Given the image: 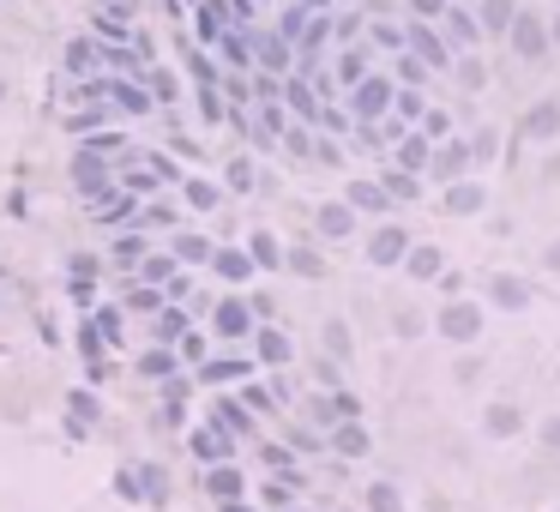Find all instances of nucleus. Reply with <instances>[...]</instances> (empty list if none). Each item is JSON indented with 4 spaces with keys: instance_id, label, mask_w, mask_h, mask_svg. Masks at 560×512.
I'll return each mask as SVG.
<instances>
[{
    "instance_id": "1",
    "label": "nucleus",
    "mask_w": 560,
    "mask_h": 512,
    "mask_svg": "<svg viewBox=\"0 0 560 512\" xmlns=\"http://www.w3.org/2000/svg\"><path fill=\"white\" fill-rule=\"evenodd\" d=\"M483 302H464V296H458V302H446L440 308V320H434V332H440L446 344H476L483 338Z\"/></svg>"
},
{
    "instance_id": "2",
    "label": "nucleus",
    "mask_w": 560,
    "mask_h": 512,
    "mask_svg": "<svg viewBox=\"0 0 560 512\" xmlns=\"http://www.w3.org/2000/svg\"><path fill=\"white\" fill-rule=\"evenodd\" d=\"M253 320H260V308H253V296H223L217 308H211V338H253Z\"/></svg>"
},
{
    "instance_id": "3",
    "label": "nucleus",
    "mask_w": 560,
    "mask_h": 512,
    "mask_svg": "<svg viewBox=\"0 0 560 512\" xmlns=\"http://www.w3.org/2000/svg\"><path fill=\"white\" fill-rule=\"evenodd\" d=\"M410 248H416V241H410L405 224H374V236H368V265H374V272H386V265H405Z\"/></svg>"
},
{
    "instance_id": "4",
    "label": "nucleus",
    "mask_w": 560,
    "mask_h": 512,
    "mask_svg": "<svg viewBox=\"0 0 560 512\" xmlns=\"http://www.w3.org/2000/svg\"><path fill=\"white\" fill-rule=\"evenodd\" d=\"M356 224H362V211H356L350 199H326V205L313 211V236L320 241H350Z\"/></svg>"
},
{
    "instance_id": "5",
    "label": "nucleus",
    "mask_w": 560,
    "mask_h": 512,
    "mask_svg": "<svg viewBox=\"0 0 560 512\" xmlns=\"http://www.w3.org/2000/svg\"><path fill=\"white\" fill-rule=\"evenodd\" d=\"M211 272H217L229 289H241L253 272H260V260H253L248 248H217V253H211Z\"/></svg>"
},
{
    "instance_id": "6",
    "label": "nucleus",
    "mask_w": 560,
    "mask_h": 512,
    "mask_svg": "<svg viewBox=\"0 0 560 512\" xmlns=\"http://www.w3.org/2000/svg\"><path fill=\"white\" fill-rule=\"evenodd\" d=\"M470 163H476V151H470L464 139H452V145H434V163H428V175H440V182H458V175H470Z\"/></svg>"
},
{
    "instance_id": "7",
    "label": "nucleus",
    "mask_w": 560,
    "mask_h": 512,
    "mask_svg": "<svg viewBox=\"0 0 560 512\" xmlns=\"http://www.w3.org/2000/svg\"><path fill=\"white\" fill-rule=\"evenodd\" d=\"M488 302L507 308V314H519V308H531V284H524L519 272H495L488 277Z\"/></svg>"
},
{
    "instance_id": "8",
    "label": "nucleus",
    "mask_w": 560,
    "mask_h": 512,
    "mask_svg": "<svg viewBox=\"0 0 560 512\" xmlns=\"http://www.w3.org/2000/svg\"><path fill=\"white\" fill-rule=\"evenodd\" d=\"M483 205H488V187L483 182H470V175L446 182V211H452V217H476Z\"/></svg>"
},
{
    "instance_id": "9",
    "label": "nucleus",
    "mask_w": 560,
    "mask_h": 512,
    "mask_svg": "<svg viewBox=\"0 0 560 512\" xmlns=\"http://www.w3.org/2000/svg\"><path fill=\"white\" fill-rule=\"evenodd\" d=\"M253 350H260L265 369H289L296 344H289V332H277V326H265V320H260V332H253Z\"/></svg>"
},
{
    "instance_id": "10",
    "label": "nucleus",
    "mask_w": 560,
    "mask_h": 512,
    "mask_svg": "<svg viewBox=\"0 0 560 512\" xmlns=\"http://www.w3.org/2000/svg\"><path fill=\"white\" fill-rule=\"evenodd\" d=\"M211 422H217V428H229L235 440H253V404H248L241 392H235V398H217V416H211Z\"/></svg>"
},
{
    "instance_id": "11",
    "label": "nucleus",
    "mask_w": 560,
    "mask_h": 512,
    "mask_svg": "<svg viewBox=\"0 0 560 512\" xmlns=\"http://www.w3.org/2000/svg\"><path fill=\"white\" fill-rule=\"evenodd\" d=\"M519 428H524V410L519 404H488L483 410V434H488V440H512Z\"/></svg>"
},
{
    "instance_id": "12",
    "label": "nucleus",
    "mask_w": 560,
    "mask_h": 512,
    "mask_svg": "<svg viewBox=\"0 0 560 512\" xmlns=\"http://www.w3.org/2000/svg\"><path fill=\"white\" fill-rule=\"evenodd\" d=\"M344 199H350L356 211H374V217H386V211L398 205V199L386 193V182H350V193H344Z\"/></svg>"
},
{
    "instance_id": "13",
    "label": "nucleus",
    "mask_w": 560,
    "mask_h": 512,
    "mask_svg": "<svg viewBox=\"0 0 560 512\" xmlns=\"http://www.w3.org/2000/svg\"><path fill=\"white\" fill-rule=\"evenodd\" d=\"M248 253H253V260H260V272H284V253H289V248H284V241H277L272 229L260 224V229H253V236H248Z\"/></svg>"
},
{
    "instance_id": "14",
    "label": "nucleus",
    "mask_w": 560,
    "mask_h": 512,
    "mask_svg": "<svg viewBox=\"0 0 560 512\" xmlns=\"http://www.w3.org/2000/svg\"><path fill=\"white\" fill-rule=\"evenodd\" d=\"M405 272L416 277V284H428V277H440V272H446V253H440V248H428V241H416V248L405 253Z\"/></svg>"
},
{
    "instance_id": "15",
    "label": "nucleus",
    "mask_w": 560,
    "mask_h": 512,
    "mask_svg": "<svg viewBox=\"0 0 560 512\" xmlns=\"http://www.w3.org/2000/svg\"><path fill=\"white\" fill-rule=\"evenodd\" d=\"M524 139H536V145L560 139V103H536L531 115H524Z\"/></svg>"
},
{
    "instance_id": "16",
    "label": "nucleus",
    "mask_w": 560,
    "mask_h": 512,
    "mask_svg": "<svg viewBox=\"0 0 560 512\" xmlns=\"http://www.w3.org/2000/svg\"><path fill=\"white\" fill-rule=\"evenodd\" d=\"M194 452H199V459H229V452H235V434L217 428V422H211V428H194Z\"/></svg>"
},
{
    "instance_id": "17",
    "label": "nucleus",
    "mask_w": 560,
    "mask_h": 512,
    "mask_svg": "<svg viewBox=\"0 0 560 512\" xmlns=\"http://www.w3.org/2000/svg\"><path fill=\"white\" fill-rule=\"evenodd\" d=\"M332 452H344V459H362L368 452V428L356 416H344L338 428H332Z\"/></svg>"
},
{
    "instance_id": "18",
    "label": "nucleus",
    "mask_w": 560,
    "mask_h": 512,
    "mask_svg": "<svg viewBox=\"0 0 560 512\" xmlns=\"http://www.w3.org/2000/svg\"><path fill=\"white\" fill-rule=\"evenodd\" d=\"M284 272H296V277H326V253H320V248H301V241H289Z\"/></svg>"
},
{
    "instance_id": "19",
    "label": "nucleus",
    "mask_w": 560,
    "mask_h": 512,
    "mask_svg": "<svg viewBox=\"0 0 560 512\" xmlns=\"http://www.w3.org/2000/svg\"><path fill=\"white\" fill-rule=\"evenodd\" d=\"M182 205L187 211H217L223 205V187L217 182H182Z\"/></svg>"
},
{
    "instance_id": "20",
    "label": "nucleus",
    "mask_w": 560,
    "mask_h": 512,
    "mask_svg": "<svg viewBox=\"0 0 560 512\" xmlns=\"http://www.w3.org/2000/svg\"><path fill=\"white\" fill-rule=\"evenodd\" d=\"M182 332H187V314H182V308H157L151 344H182Z\"/></svg>"
},
{
    "instance_id": "21",
    "label": "nucleus",
    "mask_w": 560,
    "mask_h": 512,
    "mask_svg": "<svg viewBox=\"0 0 560 512\" xmlns=\"http://www.w3.org/2000/svg\"><path fill=\"white\" fill-rule=\"evenodd\" d=\"M170 253H175L182 265H211V253H217V248H211L206 236H175V241H170Z\"/></svg>"
},
{
    "instance_id": "22",
    "label": "nucleus",
    "mask_w": 560,
    "mask_h": 512,
    "mask_svg": "<svg viewBox=\"0 0 560 512\" xmlns=\"http://www.w3.org/2000/svg\"><path fill=\"white\" fill-rule=\"evenodd\" d=\"M320 344H326L332 362H344V355L356 350V338H350V326H344V320H326V326H320Z\"/></svg>"
},
{
    "instance_id": "23",
    "label": "nucleus",
    "mask_w": 560,
    "mask_h": 512,
    "mask_svg": "<svg viewBox=\"0 0 560 512\" xmlns=\"http://www.w3.org/2000/svg\"><path fill=\"white\" fill-rule=\"evenodd\" d=\"M362 507L368 512H405V495H398V483H368Z\"/></svg>"
},
{
    "instance_id": "24",
    "label": "nucleus",
    "mask_w": 560,
    "mask_h": 512,
    "mask_svg": "<svg viewBox=\"0 0 560 512\" xmlns=\"http://www.w3.org/2000/svg\"><path fill=\"white\" fill-rule=\"evenodd\" d=\"M248 374H253V362H206L199 380H206V386H229V380H248Z\"/></svg>"
},
{
    "instance_id": "25",
    "label": "nucleus",
    "mask_w": 560,
    "mask_h": 512,
    "mask_svg": "<svg viewBox=\"0 0 560 512\" xmlns=\"http://www.w3.org/2000/svg\"><path fill=\"white\" fill-rule=\"evenodd\" d=\"M206 488H211L217 500H235V495H241V471H223V464H211V471H206Z\"/></svg>"
},
{
    "instance_id": "26",
    "label": "nucleus",
    "mask_w": 560,
    "mask_h": 512,
    "mask_svg": "<svg viewBox=\"0 0 560 512\" xmlns=\"http://www.w3.org/2000/svg\"><path fill=\"white\" fill-rule=\"evenodd\" d=\"M386 193H391V199H405V205H410V199H422L416 170H386Z\"/></svg>"
},
{
    "instance_id": "27",
    "label": "nucleus",
    "mask_w": 560,
    "mask_h": 512,
    "mask_svg": "<svg viewBox=\"0 0 560 512\" xmlns=\"http://www.w3.org/2000/svg\"><path fill=\"white\" fill-rule=\"evenodd\" d=\"M543 49H548L543 18H519V54H543Z\"/></svg>"
},
{
    "instance_id": "28",
    "label": "nucleus",
    "mask_w": 560,
    "mask_h": 512,
    "mask_svg": "<svg viewBox=\"0 0 560 512\" xmlns=\"http://www.w3.org/2000/svg\"><path fill=\"white\" fill-rule=\"evenodd\" d=\"M175 350H182V362H194V369H206V362H211L206 332H182V344H175Z\"/></svg>"
},
{
    "instance_id": "29",
    "label": "nucleus",
    "mask_w": 560,
    "mask_h": 512,
    "mask_svg": "<svg viewBox=\"0 0 560 512\" xmlns=\"http://www.w3.org/2000/svg\"><path fill=\"white\" fill-rule=\"evenodd\" d=\"M398 163H405V170H428L434 163V151L422 139H410V145H398Z\"/></svg>"
},
{
    "instance_id": "30",
    "label": "nucleus",
    "mask_w": 560,
    "mask_h": 512,
    "mask_svg": "<svg viewBox=\"0 0 560 512\" xmlns=\"http://www.w3.org/2000/svg\"><path fill=\"white\" fill-rule=\"evenodd\" d=\"M139 217H145V224H163V229H175V217H182V211H175L170 199H163V205H145Z\"/></svg>"
},
{
    "instance_id": "31",
    "label": "nucleus",
    "mask_w": 560,
    "mask_h": 512,
    "mask_svg": "<svg viewBox=\"0 0 560 512\" xmlns=\"http://www.w3.org/2000/svg\"><path fill=\"white\" fill-rule=\"evenodd\" d=\"M253 187V163L241 158V163H229V193H248Z\"/></svg>"
},
{
    "instance_id": "32",
    "label": "nucleus",
    "mask_w": 560,
    "mask_h": 512,
    "mask_svg": "<svg viewBox=\"0 0 560 512\" xmlns=\"http://www.w3.org/2000/svg\"><path fill=\"white\" fill-rule=\"evenodd\" d=\"M452 380L458 386H476V380H483V362H476V355H464V362L452 369Z\"/></svg>"
},
{
    "instance_id": "33",
    "label": "nucleus",
    "mask_w": 560,
    "mask_h": 512,
    "mask_svg": "<svg viewBox=\"0 0 560 512\" xmlns=\"http://www.w3.org/2000/svg\"><path fill=\"white\" fill-rule=\"evenodd\" d=\"M391 332H398V338H422V314H398V320H391Z\"/></svg>"
},
{
    "instance_id": "34",
    "label": "nucleus",
    "mask_w": 560,
    "mask_h": 512,
    "mask_svg": "<svg viewBox=\"0 0 560 512\" xmlns=\"http://www.w3.org/2000/svg\"><path fill=\"white\" fill-rule=\"evenodd\" d=\"M73 277H78V284H91V277H97V260H91V253H73Z\"/></svg>"
},
{
    "instance_id": "35",
    "label": "nucleus",
    "mask_w": 560,
    "mask_h": 512,
    "mask_svg": "<svg viewBox=\"0 0 560 512\" xmlns=\"http://www.w3.org/2000/svg\"><path fill=\"white\" fill-rule=\"evenodd\" d=\"M73 416L91 422V416H97V398H91V392H73Z\"/></svg>"
},
{
    "instance_id": "36",
    "label": "nucleus",
    "mask_w": 560,
    "mask_h": 512,
    "mask_svg": "<svg viewBox=\"0 0 560 512\" xmlns=\"http://www.w3.org/2000/svg\"><path fill=\"white\" fill-rule=\"evenodd\" d=\"M470 151H476V163H488V158H495V133H476V139H470Z\"/></svg>"
},
{
    "instance_id": "37",
    "label": "nucleus",
    "mask_w": 560,
    "mask_h": 512,
    "mask_svg": "<svg viewBox=\"0 0 560 512\" xmlns=\"http://www.w3.org/2000/svg\"><path fill=\"white\" fill-rule=\"evenodd\" d=\"M543 265H548V272H560V241H548V253H543Z\"/></svg>"
},
{
    "instance_id": "38",
    "label": "nucleus",
    "mask_w": 560,
    "mask_h": 512,
    "mask_svg": "<svg viewBox=\"0 0 560 512\" xmlns=\"http://www.w3.org/2000/svg\"><path fill=\"white\" fill-rule=\"evenodd\" d=\"M548 447H560V422H548Z\"/></svg>"
},
{
    "instance_id": "39",
    "label": "nucleus",
    "mask_w": 560,
    "mask_h": 512,
    "mask_svg": "<svg viewBox=\"0 0 560 512\" xmlns=\"http://www.w3.org/2000/svg\"><path fill=\"white\" fill-rule=\"evenodd\" d=\"M223 512H253V507H241V500H223Z\"/></svg>"
},
{
    "instance_id": "40",
    "label": "nucleus",
    "mask_w": 560,
    "mask_h": 512,
    "mask_svg": "<svg viewBox=\"0 0 560 512\" xmlns=\"http://www.w3.org/2000/svg\"><path fill=\"white\" fill-rule=\"evenodd\" d=\"M428 512H452V507H446V500H440V495H434V500H428Z\"/></svg>"
},
{
    "instance_id": "41",
    "label": "nucleus",
    "mask_w": 560,
    "mask_h": 512,
    "mask_svg": "<svg viewBox=\"0 0 560 512\" xmlns=\"http://www.w3.org/2000/svg\"><path fill=\"white\" fill-rule=\"evenodd\" d=\"M296 512H301V507H296Z\"/></svg>"
}]
</instances>
